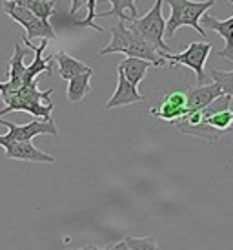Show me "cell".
<instances>
[{
  "instance_id": "obj_1",
  "label": "cell",
  "mask_w": 233,
  "mask_h": 250,
  "mask_svg": "<svg viewBox=\"0 0 233 250\" xmlns=\"http://www.w3.org/2000/svg\"><path fill=\"white\" fill-rule=\"evenodd\" d=\"M111 31V41L108 42V46L104 49H100L97 53V59L106 55H111V53H122L126 57H138V59H146L150 61L155 68H160L166 64V59L162 57V51H157L153 49L144 42L140 37L133 31L131 28H126V22L118 21L116 26L110 28Z\"/></svg>"
},
{
  "instance_id": "obj_2",
  "label": "cell",
  "mask_w": 233,
  "mask_h": 250,
  "mask_svg": "<svg viewBox=\"0 0 233 250\" xmlns=\"http://www.w3.org/2000/svg\"><path fill=\"white\" fill-rule=\"evenodd\" d=\"M51 95H53V88L46 91L39 90V79L24 83L20 90L2 101L6 106H4V110H0V117L6 113H11V111H28L35 117L51 119V113L55 108V104L49 101Z\"/></svg>"
},
{
  "instance_id": "obj_3",
  "label": "cell",
  "mask_w": 233,
  "mask_h": 250,
  "mask_svg": "<svg viewBox=\"0 0 233 250\" xmlns=\"http://www.w3.org/2000/svg\"><path fill=\"white\" fill-rule=\"evenodd\" d=\"M170 6L172 13L170 19L166 21V39L172 41L178 28L182 26H190L193 28L199 35L206 39V31L200 26V19L202 15L208 13V9H212L215 6V0H206V2H195V0H164Z\"/></svg>"
},
{
  "instance_id": "obj_4",
  "label": "cell",
  "mask_w": 233,
  "mask_h": 250,
  "mask_svg": "<svg viewBox=\"0 0 233 250\" xmlns=\"http://www.w3.org/2000/svg\"><path fill=\"white\" fill-rule=\"evenodd\" d=\"M2 11L11 21H15L17 24H20L22 28H24V31H26L24 44L28 48L33 44L31 41H35V39H48V41H55L57 39L55 29L49 24V21L37 17L33 11H29L28 7L17 4L15 0H2Z\"/></svg>"
},
{
  "instance_id": "obj_5",
  "label": "cell",
  "mask_w": 233,
  "mask_h": 250,
  "mask_svg": "<svg viewBox=\"0 0 233 250\" xmlns=\"http://www.w3.org/2000/svg\"><path fill=\"white\" fill-rule=\"evenodd\" d=\"M162 4L164 0H155V4L144 17L133 19L130 28L137 33L144 42H148L151 48L157 51H166L170 53L172 48L164 42L166 37V21L162 17Z\"/></svg>"
},
{
  "instance_id": "obj_6",
  "label": "cell",
  "mask_w": 233,
  "mask_h": 250,
  "mask_svg": "<svg viewBox=\"0 0 233 250\" xmlns=\"http://www.w3.org/2000/svg\"><path fill=\"white\" fill-rule=\"evenodd\" d=\"M212 42H190V46L182 51V53H166L162 51V57L170 66H186L190 70L195 71L197 77V84L204 83V66L208 57L212 53Z\"/></svg>"
},
{
  "instance_id": "obj_7",
  "label": "cell",
  "mask_w": 233,
  "mask_h": 250,
  "mask_svg": "<svg viewBox=\"0 0 233 250\" xmlns=\"http://www.w3.org/2000/svg\"><path fill=\"white\" fill-rule=\"evenodd\" d=\"M0 125L7 128V133L0 135V145L6 141H31L37 135H58V128H57L53 117L33 121L28 125H15V123L4 121L0 117Z\"/></svg>"
},
{
  "instance_id": "obj_8",
  "label": "cell",
  "mask_w": 233,
  "mask_h": 250,
  "mask_svg": "<svg viewBox=\"0 0 233 250\" xmlns=\"http://www.w3.org/2000/svg\"><path fill=\"white\" fill-rule=\"evenodd\" d=\"M150 113L155 119L166 121V123H175L180 117H184L188 113V91L173 90L168 91L164 97L160 99L157 106H153Z\"/></svg>"
},
{
  "instance_id": "obj_9",
  "label": "cell",
  "mask_w": 233,
  "mask_h": 250,
  "mask_svg": "<svg viewBox=\"0 0 233 250\" xmlns=\"http://www.w3.org/2000/svg\"><path fill=\"white\" fill-rule=\"evenodd\" d=\"M6 150V157L11 161H26V163H55V157L39 150L31 141H6L2 143Z\"/></svg>"
},
{
  "instance_id": "obj_10",
  "label": "cell",
  "mask_w": 233,
  "mask_h": 250,
  "mask_svg": "<svg viewBox=\"0 0 233 250\" xmlns=\"http://www.w3.org/2000/svg\"><path fill=\"white\" fill-rule=\"evenodd\" d=\"M28 46L22 48L20 42L15 44V51L9 62H7V81H6V90L2 91V101L9 97L11 93L19 91L24 84V75H26V64H24V57L28 55Z\"/></svg>"
},
{
  "instance_id": "obj_11",
  "label": "cell",
  "mask_w": 233,
  "mask_h": 250,
  "mask_svg": "<svg viewBox=\"0 0 233 250\" xmlns=\"http://www.w3.org/2000/svg\"><path fill=\"white\" fill-rule=\"evenodd\" d=\"M233 4V0H230ZM202 28L206 31H215L219 37L224 39V48L219 49L217 57H222V59H228L233 62V17L226 19V21H219L212 15L204 13L202 15Z\"/></svg>"
},
{
  "instance_id": "obj_12",
  "label": "cell",
  "mask_w": 233,
  "mask_h": 250,
  "mask_svg": "<svg viewBox=\"0 0 233 250\" xmlns=\"http://www.w3.org/2000/svg\"><path fill=\"white\" fill-rule=\"evenodd\" d=\"M144 95H140L137 90V86L126 79L122 70L116 68V88L115 93L111 95V99L106 103V110H113V108H122V106H130L135 103H142Z\"/></svg>"
},
{
  "instance_id": "obj_13",
  "label": "cell",
  "mask_w": 233,
  "mask_h": 250,
  "mask_svg": "<svg viewBox=\"0 0 233 250\" xmlns=\"http://www.w3.org/2000/svg\"><path fill=\"white\" fill-rule=\"evenodd\" d=\"M220 95H224V91L220 88V84L215 81L210 84H197L195 88L188 91V111L204 110L206 106H210Z\"/></svg>"
},
{
  "instance_id": "obj_14",
  "label": "cell",
  "mask_w": 233,
  "mask_h": 250,
  "mask_svg": "<svg viewBox=\"0 0 233 250\" xmlns=\"http://www.w3.org/2000/svg\"><path fill=\"white\" fill-rule=\"evenodd\" d=\"M48 48V39H42L40 46L37 48V46H29V49H35V59L33 62L26 66V75H24V83H29V81H35V79H39L40 73H51V66H53V55L49 57H44V49Z\"/></svg>"
},
{
  "instance_id": "obj_15",
  "label": "cell",
  "mask_w": 233,
  "mask_h": 250,
  "mask_svg": "<svg viewBox=\"0 0 233 250\" xmlns=\"http://www.w3.org/2000/svg\"><path fill=\"white\" fill-rule=\"evenodd\" d=\"M84 250H157L158 245L155 241V237H131L126 236L122 241L118 243H111V245H104V247H98V245H86L82 247Z\"/></svg>"
},
{
  "instance_id": "obj_16",
  "label": "cell",
  "mask_w": 233,
  "mask_h": 250,
  "mask_svg": "<svg viewBox=\"0 0 233 250\" xmlns=\"http://www.w3.org/2000/svg\"><path fill=\"white\" fill-rule=\"evenodd\" d=\"M91 77H93V70H88L69 79L68 88H66V95H68L69 103H73V104L80 103L91 91Z\"/></svg>"
},
{
  "instance_id": "obj_17",
  "label": "cell",
  "mask_w": 233,
  "mask_h": 250,
  "mask_svg": "<svg viewBox=\"0 0 233 250\" xmlns=\"http://www.w3.org/2000/svg\"><path fill=\"white\" fill-rule=\"evenodd\" d=\"M111 4V9L97 13V19H110V17H116L118 21H133L138 17L137 9V0H108Z\"/></svg>"
},
{
  "instance_id": "obj_18",
  "label": "cell",
  "mask_w": 233,
  "mask_h": 250,
  "mask_svg": "<svg viewBox=\"0 0 233 250\" xmlns=\"http://www.w3.org/2000/svg\"><path fill=\"white\" fill-rule=\"evenodd\" d=\"M151 66H153V64H151L150 61H146V59L128 57V59H124L122 62L118 64L116 68L124 71L126 79H128L133 86H138V84H140V81L146 77V73H148V70H150Z\"/></svg>"
},
{
  "instance_id": "obj_19",
  "label": "cell",
  "mask_w": 233,
  "mask_h": 250,
  "mask_svg": "<svg viewBox=\"0 0 233 250\" xmlns=\"http://www.w3.org/2000/svg\"><path fill=\"white\" fill-rule=\"evenodd\" d=\"M53 59H55V62L58 64V75H60L64 81H69L71 77L91 70L88 64H84L82 61L71 57L69 53H66V51H57V53H53Z\"/></svg>"
},
{
  "instance_id": "obj_20",
  "label": "cell",
  "mask_w": 233,
  "mask_h": 250,
  "mask_svg": "<svg viewBox=\"0 0 233 250\" xmlns=\"http://www.w3.org/2000/svg\"><path fill=\"white\" fill-rule=\"evenodd\" d=\"M86 6H88V13H86V19L84 21L75 22L78 28H89L95 29L97 33H104V28L97 26L95 19H97V0H86ZM80 7V0H71V7H69V15H75Z\"/></svg>"
},
{
  "instance_id": "obj_21",
  "label": "cell",
  "mask_w": 233,
  "mask_h": 250,
  "mask_svg": "<svg viewBox=\"0 0 233 250\" xmlns=\"http://www.w3.org/2000/svg\"><path fill=\"white\" fill-rule=\"evenodd\" d=\"M17 4L28 7L29 11H33L37 17L49 21L55 15L57 0H15Z\"/></svg>"
},
{
  "instance_id": "obj_22",
  "label": "cell",
  "mask_w": 233,
  "mask_h": 250,
  "mask_svg": "<svg viewBox=\"0 0 233 250\" xmlns=\"http://www.w3.org/2000/svg\"><path fill=\"white\" fill-rule=\"evenodd\" d=\"M210 77H212L215 83L220 84L222 91L230 95L233 99V70L232 71H222V70H212L210 71Z\"/></svg>"
},
{
  "instance_id": "obj_23",
  "label": "cell",
  "mask_w": 233,
  "mask_h": 250,
  "mask_svg": "<svg viewBox=\"0 0 233 250\" xmlns=\"http://www.w3.org/2000/svg\"><path fill=\"white\" fill-rule=\"evenodd\" d=\"M6 90V83H0V93Z\"/></svg>"
}]
</instances>
